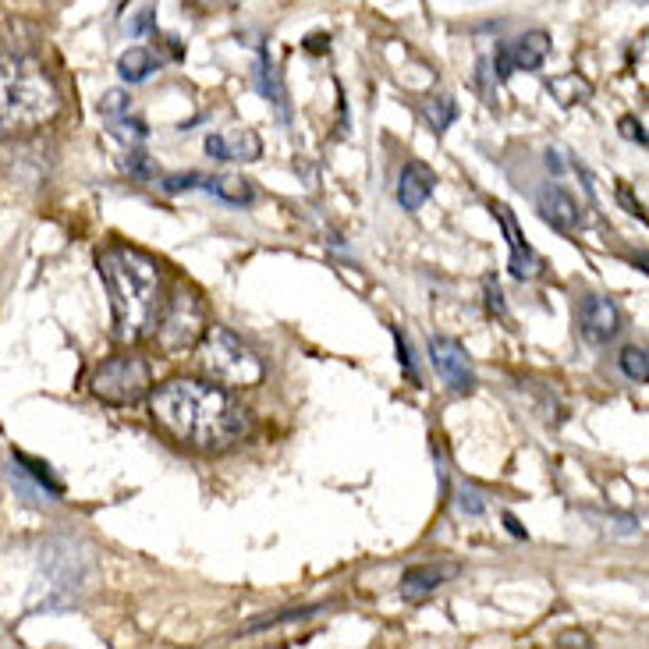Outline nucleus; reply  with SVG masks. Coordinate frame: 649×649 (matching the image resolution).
Returning a JSON list of instances; mask_svg holds the SVG:
<instances>
[{"label":"nucleus","instance_id":"obj_1","mask_svg":"<svg viewBox=\"0 0 649 649\" xmlns=\"http://www.w3.org/2000/svg\"><path fill=\"white\" fill-rule=\"evenodd\" d=\"M150 412L174 441L196 451H227L249 433V412L224 387L203 380H167L150 398Z\"/></svg>","mask_w":649,"mask_h":649},{"label":"nucleus","instance_id":"obj_2","mask_svg":"<svg viewBox=\"0 0 649 649\" xmlns=\"http://www.w3.org/2000/svg\"><path fill=\"white\" fill-rule=\"evenodd\" d=\"M96 267H100V278L107 284L118 337H150L156 331L160 310H164V270L156 259L132 246H107L96 256Z\"/></svg>","mask_w":649,"mask_h":649},{"label":"nucleus","instance_id":"obj_3","mask_svg":"<svg viewBox=\"0 0 649 649\" xmlns=\"http://www.w3.org/2000/svg\"><path fill=\"white\" fill-rule=\"evenodd\" d=\"M61 110V93L36 61L0 54V139L43 128Z\"/></svg>","mask_w":649,"mask_h":649},{"label":"nucleus","instance_id":"obj_4","mask_svg":"<svg viewBox=\"0 0 649 649\" xmlns=\"http://www.w3.org/2000/svg\"><path fill=\"white\" fill-rule=\"evenodd\" d=\"M196 363L214 383L224 387H256L263 380V359L227 327H206L196 340Z\"/></svg>","mask_w":649,"mask_h":649},{"label":"nucleus","instance_id":"obj_5","mask_svg":"<svg viewBox=\"0 0 649 649\" xmlns=\"http://www.w3.org/2000/svg\"><path fill=\"white\" fill-rule=\"evenodd\" d=\"M150 387H153V372L142 355H113V359L96 366L89 377L93 398H100L107 404H136L150 394Z\"/></svg>","mask_w":649,"mask_h":649},{"label":"nucleus","instance_id":"obj_6","mask_svg":"<svg viewBox=\"0 0 649 649\" xmlns=\"http://www.w3.org/2000/svg\"><path fill=\"white\" fill-rule=\"evenodd\" d=\"M203 305L192 291H174L171 299H164V310L156 320V345L167 355H185L196 348V340L203 337Z\"/></svg>","mask_w":649,"mask_h":649},{"label":"nucleus","instance_id":"obj_7","mask_svg":"<svg viewBox=\"0 0 649 649\" xmlns=\"http://www.w3.org/2000/svg\"><path fill=\"white\" fill-rule=\"evenodd\" d=\"M550 54V36L547 32H526V36H518L511 43H500L497 46V57H494V78H511L515 72H537L540 64Z\"/></svg>","mask_w":649,"mask_h":649},{"label":"nucleus","instance_id":"obj_8","mask_svg":"<svg viewBox=\"0 0 649 649\" xmlns=\"http://www.w3.org/2000/svg\"><path fill=\"white\" fill-rule=\"evenodd\" d=\"M430 359L433 369L441 372V380L451 387L454 394H468L476 391V372L468 366V355L458 340L451 337H430Z\"/></svg>","mask_w":649,"mask_h":649},{"label":"nucleus","instance_id":"obj_9","mask_svg":"<svg viewBox=\"0 0 649 649\" xmlns=\"http://www.w3.org/2000/svg\"><path fill=\"white\" fill-rule=\"evenodd\" d=\"M578 331H582V337L589 340V345H607V340H614L621 334L618 302L604 299V295H589L586 302H582V310H578Z\"/></svg>","mask_w":649,"mask_h":649},{"label":"nucleus","instance_id":"obj_10","mask_svg":"<svg viewBox=\"0 0 649 649\" xmlns=\"http://www.w3.org/2000/svg\"><path fill=\"white\" fill-rule=\"evenodd\" d=\"M494 214L500 220V227H505V235H508V249H511V273L518 281H526V278H540L543 273V259L537 256V249L529 246L526 235H522V227H518L515 214L505 206V203H494Z\"/></svg>","mask_w":649,"mask_h":649},{"label":"nucleus","instance_id":"obj_11","mask_svg":"<svg viewBox=\"0 0 649 649\" xmlns=\"http://www.w3.org/2000/svg\"><path fill=\"white\" fill-rule=\"evenodd\" d=\"M206 153L214 160H259L263 142H259L252 128H227V132L206 139Z\"/></svg>","mask_w":649,"mask_h":649},{"label":"nucleus","instance_id":"obj_12","mask_svg":"<svg viewBox=\"0 0 649 649\" xmlns=\"http://www.w3.org/2000/svg\"><path fill=\"white\" fill-rule=\"evenodd\" d=\"M433 188H436V174H433V167L423 164V160H409V164L401 167L398 203L409 209V214H415V209L433 196Z\"/></svg>","mask_w":649,"mask_h":649},{"label":"nucleus","instance_id":"obj_13","mask_svg":"<svg viewBox=\"0 0 649 649\" xmlns=\"http://www.w3.org/2000/svg\"><path fill=\"white\" fill-rule=\"evenodd\" d=\"M537 206H540V214L547 224H554L558 231L564 235H575L578 231V224H582V209L578 203L567 196V192L561 185H547L540 196H537Z\"/></svg>","mask_w":649,"mask_h":649},{"label":"nucleus","instance_id":"obj_14","mask_svg":"<svg viewBox=\"0 0 649 649\" xmlns=\"http://www.w3.org/2000/svg\"><path fill=\"white\" fill-rule=\"evenodd\" d=\"M458 575V564H423V567H412V572H404L401 578V596L404 599H423L430 593H436Z\"/></svg>","mask_w":649,"mask_h":649},{"label":"nucleus","instance_id":"obj_15","mask_svg":"<svg viewBox=\"0 0 649 649\" xmlns=\"http://www.w3.org/2000/svg\"><path fill=\"white\" fill-rule=\"evenodd\" d=\"M203 188L209 196H217L220 203H231V206H249L252 203V185L246 177H231V174H217V177H206Z\"/></svg>","mask_w":649,"mask_h":649},{"label":"nucleus","instance_id":"obj_16","mask_svg":"<svg viewBox=\"0 0 649 649\" xmlns=\"http://www.w3.org/2000/svg\"><path fill=\"white\" fill-rule=\"evenodd\" d=\"M153 72H156V57L145 51V46H128L118 61V75L125 83H145Z\"/></svg>","mask_w":649,"mask_h":649},{"label":"nucleus","instance_id":"obj_17","mask_svg":"<svg viewBox=\"0 0 649 649\" xmlns=\"http://www.w3.org/2000/svg\"><path fill=\"white\" fill-rule=\"evenodd\" d=\"M547 89H550V96H554V100L564 104V107L586 104L589 96H593V86H589L582 75H561V78H554V83H547Z\"/></svg>","mask_w":649,"mask_h":649},{"label":"nucleus","instance_id":"obj_18","mask_svg":"<svg viewBox=\"0 0 649 649\" xmlns=\"http://www.w3.org/2000/svg\"><path fill=\"white\" fill-rule=\"evenodd\" d=\"M423 118L430 121L433 132H447L454 118H458V104H454L451 96H433V100L423 104Z\"/></svg>","mask_w":649,"mask_h":649},{"label":"nucleus","instance_id":"obj_19","mask_svg":"<svg viewBox=\"0 0 649 649\" xmlns=\"http://www.w3.org/2000/svg\"><path fill=\"white\" fill-rule=\"evenodd\" d=\"M621 369H625L628 380L646 383V377H649V355H646V348H625L621 351Z\"/></svg>","mask_w":649,"mask_h":649},{"label":"nucleus","instance_id":"obj_20","mask_svg":"<svg viewBox=\"0 0 649 649\" xmlns=\"http://www.w3.org/2000/svg\"><path fill=\"white\" fill-rule=\"evenodd\" d=\"M259 72H263V93L270 96L273 104H278L281 118H288V107H284V89H281V78H278V72H273V64L267 61V54H263V64H259Z\"/></svg>","mask_w":649,"mask_h":649},{"label":"nucleus","instance_id":"obj_21","mask_svg":"<svg viewBox=\"0 0 649 649\" xmlns=\"http://www.w3.org/2000/svg\"><path fill=\"white\" fill-rule=\"evenodd\" d=\"M14 462H19V465H25V468H29V473H32V476H36V483L43 486V490H46V494H54V497L61 494V483H57V479H54L51 473H46V465H43V462H32V458H29V454H22V451H19V454H14Z\"/></svg>","mask_w":649,"mask_h":649},{"label":"nucleus","instance_id":"obj_22","mask_svg":"<svg viewBox=\"0 0 649 649\" xmlns=\"http://www.w3.org/2000/svg\"><path fill=\"white\" fill-rule=\"evenodd\" d=\"M100 113H104V118H110V121L125 118V113H128V96L121 89H110L100 100Z\"/></svg>","mask_w":649,"mask_h":649},{"label":"nucleus","instance_id":"obj_23","mask_svg":"<svg viewBox=\"0 0 649 649\" xmlns=\"http://www.w3.org/2000/svg\"><path fill=\"white\" fill-rule=\"evenodd\" d=\"M483 291H486V310H490V316H505V295H500L497 281H494V278H486Z\"/></svg>","mask_w":649,"mask_h":649},{"label":"nucleus","instance_id":"obj_24","mask_svg":"<svg viewBox=\"0 0 649 649\" xmlns=\"http://www.w3.org/2000/svg\"><path fill=\"white\" fill-rule=\"evenodd\" d=\"M125 167L132 171L136 177H150V174H153V167H150V156H145V153H128Z\"/></svg>","mask_w":649,"mask_h":649},{"label":"nucleus","instance_id":"obj_25","mask_svg":"<svg viewBox=\"0 0 649 649\" xmlns=\"http://www.w3.org/2000/svg\"><path fill=\"white\" fill-rule=\"evenodd\" d=\"M196 182H203L199 174H185V177L177 174V177H167V182H164V192H171V196H174V192H185V188H192Z\"/></svg>","mask_w":649,"mask_h":649},{"label":"nucleus","instance_id":"obj_26","mask_svg":"<svg viewBox=\"0 0 649 649\" xmlns=\"http://www.w3.org/2000/svg\"><path fill=\"white\" fill-rule=\"evenodd\" d=\"M621 136H625V139H631V142H639V145H646L642 121H636V118H621Z\"/></svg>","mask_w":649,"mask_h":649},{"label":"nucleus","instance_id":"obj_27","mask_svg":"<svg viewBox=\"0 0 649 649\" xmlns=\"http://www.w3.org/2000/svg\"><path fill=\"white\" fill-rule=\"evenodd\" d=\"M458 505H462V511H465V515H483V500H479V494H476V490H465Z\"/></svg>","mask_w":649,"mask_h":649},{"label":"nucleus","instance_id":"obj_28","mask_svg":"<svg viewBox=\"0 0 649 649\" xmlns=\"http://www.w3.org/2000/svg\"><path fill=\"white\" fill-rule=\"evenodd\" d=\"M618 199L631 209V217H639V220H646V209H642V203H636V199H631V192L628 188H621L618 192Z\"/></svg>","mask_w":649,"mask_h":649},{"label":"nucleus","instance_id":"obj_29","mask_svg":"<svg viewBox=\"0 0 649 649\" xmlns=\"http://www.w3.org/2000/svg\"><path fill=\"white\" fill-rule=\"evenodd\" d=\"M558 646H593V639L582 636V631H564V636L558 639Z\"/></svg>","mask_w":649,"mask_h":649},{"label":"nucleus","instance_id":"obj_30","mask_svg":"<svg viewBox=\"0 0 649 649\" xmlns=\"http://www.w3.org/2000/svg\"><path fill=\"white\" fill-rule=\"evenodd\" d=\"M150 14H153V11H139V19H136V25H132V32H136V36H139V32H145V29H150V22H153Z\"/></svg>","mask_w":649,"mask_h":649},{"label":"nucleus","instance_id":"obj_31","mask_svg":"<svg viewBox=\"0 0 649 649\" xmlns=\"http://www.w3.org/2000/svg\"><path fill=\"white\" fill-rule=\"evenodd\" d=\"M505 522H508V529L515 532V537H526V529H522V526H518V522H515V515H505Z\"/></svg>","mask_w":649,"mask_h":649}]
</instances>
